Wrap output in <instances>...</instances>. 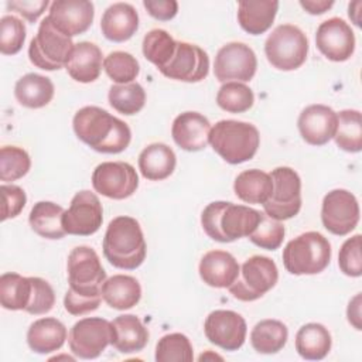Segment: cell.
<instances>
[{"label": "cell", "instance_id": "cell-31", "mask_svg": "<svg viewBox=\"0 0 362 362\" xmlns=\"http://www.w3.org/2000/svg\"><path fill=\"white\" fill-rule=\"evenodd\" d=\"M65 209L51 201H38L30 211L28 222L31 229L45 239H62L66 232L62 226Z\"/></svg>", "mask_w": 362, "mask_h": 362}, {"label": "cell", "instance_id": "cell-33", "mask_svg": "<svg viewBox=\"0 0 362 362\" xmlns=\"http://www.w3.org/2000/svg\"><path fill=\"white\" fill-rule=\"evenodd\" d=\"M273 189L270 174L250 168L245 170L235 178L233 191L236 197L246 204H264Z\"/></svg>", "mask_w": 362, "mask_h": 362}, {"label": "cell", "instance_id": "cell-14", "mask_svg": "<svg viewBox=\"0 0 362 362\" xmlns=\"http://www.w3.org/2000/svg\"><path fill=\"white\" fill-rule=\"evenodd\" d=\"M321 222L332 235L351 233L359 222V204L355 195L342 188L329 191L322 199Z\"/></svg>", "mask_w": 362, "mask_h": 362}, {"label": "cell", "instance_id": "cell-52", "mask_svg": "<svg viewBox=\"0 0 362 362\" xmlns=\"http://www.w3.org/2000/svg\"><path fill=\"white\" fill-rule=\"evenodd\" d=\"M361 7H362V1H359V0L349 3V6H348V16L354 21L355 25H361V17H359Z\"/></svg>", "mask_w": 362, "mask_h": 362}, {"label": "cell", "instance_id": "cell-44", "mask_svg": "<svg viewBox=\"0 0 362 362\" xmlns=\"http://www.w3.org/2000/svg\"><path fill=\"white\" fill-rule=\"evenodd\" d=\"M25 41V25L16 16H3L0 20V52L16 55Z\"/></svg>", "mask_w": 362, "mask_h": 362}, {"label": "cell", "instance_id": "cell-19", "mask_svg": "<svg viewBox=\"0 0 362 362\" xmlns=\"http://www.w3.org/2000/svg\"><path fill=\"white\" fill-rule=\"evenodd\" d=\"M48 17L58 31L72 38L92 25L95 7L88 0H55L49 4Z\"/></svg>", "mask_w": 362, "mask_h": 362}, {"label": "cell", "instance_id": "cell-8", "mask_svg": "<svg viewBox=\"0 0 362 362\" xmlns=\"http://www.w3.org/2000/svg\"><path fill=\"white\" fill-rule=\"evenodd\" d=\"M264 54L273 68L279 71H294L307 59V35L297 25H277L266 38Z\"/></svg>", "mask_w": 362, "mask_h": 362}, {"label": "cell", "instance_id": "cell-24", "mask_svg": "<svg viewBox=\"0 0 362 362\" xmlns=\"http://www.w3.org/2000/svg\"><path fill=\"white\" fill-rule=\"evenodd\" d=\"M100 48L89 41L75 44L72 55L65 66L68 75L81 83H89L99 78L103 58Z\"/></svg>", "mask_w": 362, "mask_h": 362}, {"label": "cell", "instance_id": "cell-30", "mask_svg": "<svg viewBox=\"0 0 362 362\" xmlns=\"http://www.w3.org/2000/svg\"><path fill=\"white\" fill-rule=\"evenodd\" d=\"M102 297L105 303L115 310H129L140 301L141 286L133 276L115 274L105 280Z\"/></svg>", "mask_w": 362, "mask_h": 362}, {"label": "cell", "instance_id": "cell-36", "mask_svg": "<svg viewBox=\"0 0 362 362\" xmlns=\"http://www.w3.org/2000/svg\"><path fill=\"white\" fill-rule=\"evenodd\" d=\"M338 123L334 134L335 144L348 153L362 150V116L359 110L345 109L337 113Z\"/></svg>", "mask_w": 362, "mask_h": 362}, {"label": "cell", "instance_id": "cell-12", "mask_svg": "<svg viewBox=\"0 0 362 362\" xmlns=\"http://www.w3.org/2000/svg\"><path fill=\"white\" fill-rule=\"evenodd\" d=\"M256 69V54L243 42H228L216 52L214 74L219 82H249Z\"/></svg>", "mask_w": 362, "mask_h": 362}, {"label": "cell", "instance_id": "cell-43", "mask_svg": "<svg viewBox=\"0 0 362 362\" xmlns=\"http://www.w3.org/2000/svg\"><path fill=\"white\" fill-rule=\"evenodd\" d=\"M284 225L281 221L273 219L264 212H260V219L255 228V230L249 235L252 243L266 250H276L281 246L284 239Z\"/></svg>", "mask_w": 362, "mask_h": 362}, {"label": "cell", "instance_id": "cell-45", "mask_svg": "<svg viewBox=\"0 0 362 362\" xmlns=\"http://www.w3.org/2000/svg\"><path fill=\"white\" fill-rule=\"evenodd\" d=\"M362 236L359 233L348 238L338 253L339 270L349 277H359L362 274V257H361Z\"/></svg>", "mask_w": 362, "mask_h": 362}, {"label": "cell", "instance_id": "cell-46", "mask_svg": "<svg viewBox=\"0 0 362 362\" xmlns=\"http://www.w3.org/2000/svg\"><path fill=\"white\" fill-rule=\"evenodd\" d=\"M33 291L31 300L25 308V313L33 315L47 314L55 304V293L51 284L41 277H31Z\"/></svg>", "mask_w": 362, "mask_h": 362}, {"label": "cell", "instance_id": "cell-34", "mask_svg": "<svg viewBox=\"0 0 362 362\" xmlns=\"http://www.w3.org/2000/svg\"><path fill=\"white\" fill-rule=\"evenodd\" d=\"M288 329L279 320H262L250 332V344L259 354L270 355L281 351L287 342Z\"/></svg>", "mask_w": 362, "mask_h": 362}, {"label": "cell", "instance_id": "cell-48", "mask_svg": "<svg viewBox=\"0 0 362 362\" xmlns=\"http://www.w3.org/2000/svg\"><path fill=\"white\" fill-rule=\"evenodd\" d=\"M48 0H35V1H24V0H17V1H7L6 6L10 10L17 11L20 16H23L27 21L34 23L38 20V17L45 11L48 7Z\"/></svg>", "mask_w": 362, "mask_h": 362}, {"label": "cell", "instance_id": "cell-49", "mask_svg": "<svg viewBox=\"0 0 362 362\" xmlns=\"http://www.w3.org/2000/svg\"><path fill=\"white\" fill-rule=\"evenodd\" d=\"M143 6L153 18L160 21L174 18L178 11V3L175 0H144Z\"/></svg>", "mask_w": 362, "mask_h": 362}, {"label": "cell", "instance_id": "cell-3", "mask_svg": "<svg viewBox=\"0 0 362 362\" xmlns=\"http://www.w3.org/2000/svg\"><path fill=\"white\" fill-rule=\"evenodd\" d=\"M102 247L106 260L123 270L137 269L144 262L147 253L140 223L126 215L116 216L109 222Z\"/></svg>", "mask_w": 362, "mask_h": 362}, {"label": "cell", "instance_id": "cell-51", "mask_svg": "<svg viewBox=\"0 0 362 362\" xmlns=\"http://www.w3.org/2000/svg\"><path fill=\"white\" fill-rule=\"evenodd\" d=\"M300 6L310 14L318 16L328 11L332 6V0H300Z\"/></svg>", "mask_w": 362, "mask_h": 362}, {"label": "cell", "instance_id": "cell-27", "mask_svg": "<svg viewBox=\"0 0 362 362\" xmlns=\"http://www.w3.org/2000/svg\"><path fill=\"white\" fill-rule=\"evenodd\" d=\"M112 346L120 354H134L144 349L148 342V331L139 317L133 314L117 315L112 321Z\"/></svg>", "mask_w": 362, "mask_h": 362}, {"label": "cell", "instance_id": "cell-35", "mask_svg": "<svg viewBox=\"0 0 362 362\" xmlns=\"http://www.w3.org/2000/svg\"><path fill=\"white\" fill-rule=\"evenodd\" d=\"M31 277H24L13 272L3 273L0 276V303L3 308L11 311H25L31 300Z\"/></svg>", "mask_w": 362, "mask_h": 362}, {"label": "cell", "instance_id": "cell-22", "mask_svg": "<svg viewBox=\"0 0 362 362\" xmlns=\"http://www.w3.org/2000/svg\"><path fill=\"white\" fill-rule=\"evenodd\" d=\"M238 260L226 250H209L199 262L201 280L215 288H228L239 274Z\"/></svg>", "mask_w": 362, "mask_h": 362}, {"label": "cell", "instance_id": "cell-2", "mask_svg": "<svg viewBox=\"0 0 362 362\" xmlns=\"http://www.w3.org/2000/svg\"><path fill=\"white\" fill-rule=\"evenodd\" d=\"M72 127L76 137L98 153H122L132 140L127 123L99 106L81 107L74 115Z\"/></svg>", "mask_w": 362, "mask_h": 362}, {"label": "cell", "instance_id": "cell-42", "mask_svg": "<svg viewBox=\"0 0 362 362\" xmlns=\"http://www.w3.org/2000/svg\"><path fill=\"white\" fill-rule=\"evenodd\" d=\"M31 167L28 153L17 146H3L0 148V180L13 182L23 178Z\"/></svg>", "mask_w": 362, "mask_h": 362}, {"label": "cell", "instance_id": "cell-20", "mask_svg": "<svg viewBox=\"0 0 362 362\" xmlns=\"http://www.w3.org/2000/svg\"><path fill=\"white\" fill-rule=\"evenodd\" d=\"M337 123V112L320 103L303 109L297 120L301 139L311 146H324L334 139Z\"/></svg>", "mask_w": 362, "mask_h": 362}, {"label": "cell", "instance_id": "cell-4", "mask_svg": "<svg viewBox=\"0 0 362 362\" xmlns=\"http://www.w3.org/2000/svg\"><path fill=\"white\" fill-rule=\"evenodd\" d=\"M259 219L260 211L226 201H214L208 204L201 214L204 232L211 239L221 243L249 238Z\"/></svg>", "mask_w": 362, "mask_h": 362}, {"label": "cell", "instance_id": "cell-5", "mask_svg": "<svg viewBox=\"0 0 362 362\" xmlns=\"http://www.w3.org/2000/svg\"><path fill=\"white\" fill-rule=\"evenodd\" d=\"M209 144L229 164H240L255 157L260 134L256 126L239 120H219L211 129Z\"/></svg>", "mask_w": 362, "mask_h": 362}, {"label": "cell", "instance_id": "cell-11", "mask_svg": "<svg viewBox=\"0 0 362 362\" xmlns=\"http://www.w3.org/2000/svg\"><path fill=\"white\" fill-rule=\"evenodd\" d=\"M113 339L112 322L102 317H86L76 321L69 334L68 344L71 352L81 359L98 358Z\"/></svg>", "mask_w": 362, "mask_h": 362}, {"label": "cell", "instance_id": "cell-23", "mask_svg": "<svg viewBox=\"0 0 362 362\" xmlns=\"http://www.w3.org/2000/svg\"><path fill=\"white\" fill-rule=\"evenodd\" d=\"M139 28V14L129 3L110 4L100 18V30L105 38L113 42L130 40Z\"/></svg>", "mask_w": 362, "mask_h": 362}, {"label": "cell", "instance_id": "cell-41", "mask_svg": "<svg viewBox=\"0 0 362 362\" xmlns=\"http://www.w3.org/2000/svg\"><path fill=\"white\" fill-rule=\"evenodd\" d=\"M103 69L106 75L117 85L134 82L140 74L139 61L129 52L113 51L103 59Z\"/></svg>", "mask_w": 362, "mask_h": 362}, {"label": "cell", "instance_id": "cell-1", "mask_svg": "<svg viewBox=\"0 0 362 362\" xmlns=\"http://www.w3.org/2000/svg\"><path fill=\"white\" fill-rule=\"evenodd\" d=\"M68 283L64 307L71 315H83L99 308L106 272L98 253L89 246H76L68 255Z\"/></svg>", "mask_w": 362, "mask_h": 362}, {"label": "cell", "instance_id": "cell-9", "mask_svg": "<svg viewBox=\"0 0 362 362\" xmlns=\"http://www.w3.org/2000/svg\"><path fill=\"white\" fill-rule=\"evenodd\" d=\"M279 280L276 263L267 257L255 255L245 260L236 280L228 287L229 293L239 301H255L270 291Z\"/></svg>", "mask_w": 362, "mask_h": 362}, {"label": "cell", "instance_id": "cell-37", "mask_svg": "<svg viewBox=\"0 0 362 362\" xmlns=\"http://www.w3.org/2000/svg\"><path fill=\"white\" fill-rule=\"evenodd\" d=\"M177 48V41L161 28L150 30L143 38V55L144 58L161 71L173 58Z\"/></svg>", "mask_w": 362, "mask_h": 362}, {"label": "cell", "instance_id": "cell-10", "mask_svg": "<svg viewBox=\"0 0 362 362\" xmlns=\"http://www.w3.org/2000/svg\"><path fill=\"white\" fill-rule=\"evenodd\" d=\"M273 189L263 204L264 214L277 221H287L301 209V180L290 167H277L270 174Z\"/></svg>", "mask_w": 362, "mask_h": 362}, {"label": "cell", "instance_id": "cell-40", "mask_svg": "<svg viewBox=\"0 0 362 362\" xmlns=\"http://www.w3.org/2000/svg\"><path fill=\"white\" fill-rule=\"evenodd\" d=\"M194 349L187 335L173 332L163 335L156 345L157 362H191Z\"/></svg>", "mask_w": 362, "mask_h": 362}, {"label": "cell", "instance_id": "cell-17", "mask_svg": "<svg viewBox=\"0 0 362 362\" xmlns=\"http://www.w3.org/2000/svg\"><path fill=\"white\" fill-rule=\"evenodd\" d=\"M165 78L181 82H199L208 76L209 57L197 44L177 41V48L170 62L160 71Z\"/></svg>", "mask_w": 362, "mask_h": 362}, {"label": "cell", "instance_id": "cell-6", "mask_svg": "<svg viewBox=\"0 0 362 362\" xmlns=\"http://www.w3.org/2000/svg\"><path fill=\"white\" fill-rule=\"evenodd\" d=\"M331 260V243L315 230L304 232L291 239L283 249V264L290 274H318Z\"/></svg>", "mask_w": 362, "mask_h": 362}, {"label": "cell", "instance_id": "cell-29", "mask_svg": "<svg viewBox=\"0 0 362 362\" xmlns=\"http://www.w3.org/2000/svg\"><path fill=\"white\" fill-rule=\"evenodd\" d=\"M54 83L49 78L40 74H25L14 85V96L17 102L28 109H40L47 106L54 98Z\"/></svg>", "mask_w": 362, "mask_h": 362}, {"label": "cell", "instance_id": "cell-15", "mask_svg": "<svg viewBox=\"0 0 362 362\" xmlns=\"http://www.w3.org/2000/svg\"><path fill=\"white\" fill-rule=\"evenodd\" d=\"M103 222V208L96 194L83 189L74 195L62 215V226L68 235L90 236Z\"/></svg>", "mask_w": 362, "mask_h": 362}, {"label": "cell", "instance_id": "cell-50", "mask_svg": "<svg viewBox=\"0 0 362 362\" xmlns=\"http://www.w3.org/2000/svg\"><path fill=\"white\" fill-rule=\"evenodd\" d=\"M346 317H348V322L358 331L362 329V324H361V293H358L348 304L346 308Z\"/></svg>", "mask_w": 362, "mask_h": 362}, {"label": "cell", "instance_id": "cell-18", "mask_svg": "<svg viewBox=\"0 0 362 362\" xmlns=\"http://www.w3.org/2000/svg\"><path fill=\"white\" fill-rule=\"evenodd\" d=\"M315 45L327 59L344 62L355 51V34L345 20L331 17L318 25Z\"/></svg>", "mask_w": 362, "mask_h": 362}, {"label": "cell", "instance_id": "cell-7", "mask_svg": "<svg viewBox=\"0 0 362 362\" xmlns=\"http://www.w3.org/2000/svg\"><path fill=\"white\" fill-rule=\"evenodd\" d=\"M74 47L72 38L58 31L47 16L41 20L37 34L28 45V58L40 69L58 71L66 66Z\"/></svg>", "mask_w": 362, "mask_h": 362}, {"label": "cell", "instance_id": "cell-39", "mask_svg": "<svg viewBox=\"0 0 362 362\" xmlns=\"http://www.w3.org/2000/svg\"><path fill=\"white\" fill-rule=\"evenodd\" d=\"M218 106L229 113H243L255 103L253 90L243 82H225L216 93Z\"/></svg>", "mask_w": 362, "mask_h": 362}, {"label": "cell", "instance_id": "cell-16", "mask_svg": "<svg viewBox=\"0 0 362 362\" xmlns=\"http://www.w3.org/2000/svg\"><path fill=\"white\" fill-rule=\"evenodd\" d=\"M206 339L223 351H238L246 339L245 318L232 310H215L204 322Z\"/></svg>", "mask_w": 362, "mask_h": 362}, {"label": "cell", "instance_id": "cell-47", "mask_svg": "<svg viewBox=\"0 0 362 362\" xmlns=\"http://www.w3.org/2000/svg\"><path fill=\"white\" fill-rule=\"evenodd\" d=\"M3 209H1V221H7L10 218H16L24 209L27 202V195L24 189L14 184H3L0 187Z\"/></svg>", "mask_w": 362, "mask_h": 362}, {"label": "cell", "instance_id": "cell-28", "mask_svg": "<svg viewBox=\"0 0 362 362\" xmlns=\"http://www.w3.org/2000/svg\"><path fill=\"white\" fill-rule=\"evenodd\" d=\"M177 164L175 153L164 143H151L139 156V170L146 180L161 181L168 178Z\"/></svg>", "mask_w": 362, "mask_h": 362}, {"label": "cell", "instance_id": "cell-21", "mask_svg": "<svg viewBox=\"0 0 362 362\" xmlns=\"http://www.w3.org/2000/svg\"><path fill=\"white\" fill-rule=\"evenodd\" d=\"M209 120L198 112L178 115L171 126V136L175 144L185 151H201L209 144Z\"/></svg>", "mask_w": 362, "mask_h": 362}, {"label": "cell", "instance_id": "cell-26", "mask_svg": "<svg viewBox=\"0 0 362 362\" xmlns=\"http://www.w3.org/2000/svg\"><path fill=\"white\" fill-rule=\"evenodd\" d=\"M66 339V327L57 318L45 317L34 321L27 331V344L35 354H51L62 348Z\"/></svg>", "mask_w": 362, "mask_h": 362}, {"label": "cell", "instance_id": "cell-25", "mask_svg": "<svg viewBox=\"0 0 362 362\" xmlns=\"http://www.w3.org/2000/svg\"><path fill=\"white\" fill-rule=\"evenodd\" d=\"M277 0H240L238 3V21L250 35L266 33L277 14Z\"/></svg>", "mask_w": 362, "mask_h": 362}, {"label": "cell", "instance_id": "cell-38", "mask_svg": "<svg viewBox=\"0 0 362 362\" xmlns=\"http://www.w3.org/2000/svg\"><path fill=\"white\" fill-rule=\"evenodd\" d=\"M107 99L110 106L126 116L139 113L146 103V92L143 86L137 82H130L124 85H112L109 88Z\"/></svg>", "mask_w": 362, "mask_h": 362}, {"label": "cell", "instance_id": "cell-32", "mask_svg": "<svg viewBox=\"0 0 362 362\" xmlns=\"http://www.w3.org/2000/svg\"><path fill=\"white\" fill-rule=\"evenodd\" d=\"M329 331L318 322L303 325L296 334V351L307 361H321L331 351Z\"/></svg>", "mask_w": 362, "mask_h": 362}, {"label": "cell", "instance_id": "cell-13", "mask_svg": "<svg viewBox=\"0 0 362 362\" xmlns=\"http://www.w3.org/2000/svg\"><path fill=\"white\" fill-rule=\"evenodd\" d=\"M93 189L110 199L132 197L139 187V175L134 167L124 161H105L92 173Z\"/></svg>", "mask_w": 362, "mask_h": 362}]
</instances>
